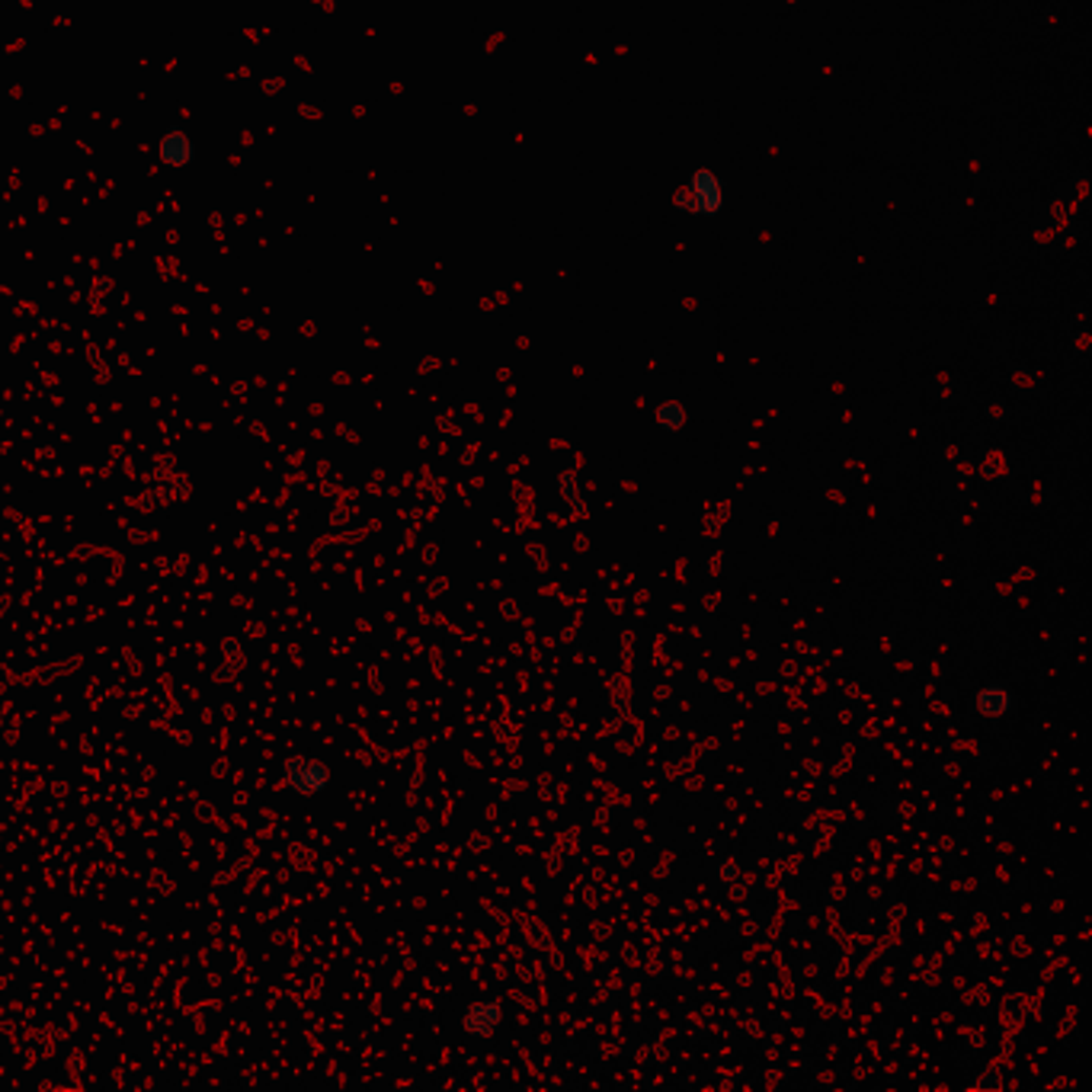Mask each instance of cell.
<instances>
[{"label":"cell","instance_id":"6da1fadb","mask_svg":"<svg viewBox=\"0 0 1092 1092\" xmlns=\"http://www.w3.org/2000/svg\"><path fill=\"white\" fill-rule=\"evenodd\" d=\"M721 205H724V190H721V180L712 171L692 174L689 183L679 193V212H686V215L709 218V215H718Z\"/></svg>","mask_w":1092,"mask_h":1092},{"label":"cell","instance_id":"7a4b0ae2","mask_svg":"<svg viewBox=\"0 0 1092 1092\" xmlns=\"http://www.w3.org/2000/svg\"><path fill=\"white\" fill-rule=\"evenodd\" d=\"M199 158V144L183 125H171L158 141V161L167 171H190Z\"/></svg>","mask_w":1092,"mask_h":1092},{"label":"cell","instance_id":"3957f363","mask_svg":"<svg viewBox=\"0 0 1092 1092\" xmlns=\"http://www.w3.org/2000/svg\"><path fill=\"white\" fill-rule=\"evenodd\" d=\"M497 1026H500V1009L494 1002H478V1006L468 1009V1016H464V1029L478 1038H488Z\"/></svg>","mask_w":1092,"mask_h":1092},{"label":"cell","instance_id":"277c9868","mask_svg":"<svg viewBox=\"0 0 1092 1092\" xmlns=\"http://www.w3.org/2000/svg\"><path fill=\"white\" fill-rule=\"evenodd\" d=\"M977 709H980L984 715H1006V712L1012 709V695H1009V689H1002V686L984 689V692L977 695Z\"/></svg>","mask_w":1092,"mask_h":1092},{"label":"cell","instance_id":"5b68a950","mask_svg":"<svg viewBox=\"0 0 1092 1092\" xmlns=\"http://www.w3.org/2000/svg\"><path fill=\"white\" fill-rule=\"evenodd\" d=\"M301 769H304V775H301V778H298V775H289L292 789H298V792H321V789L327 786V775H324L318 766H307V762H301Z\"/></svg>","mask_w":1092,"mask_h":1092},{"label":"cell","instance_id":"8992f818","mask_svg":"<svg viewBox=\"0 0 1092 1092\" xmlns=\"http://www.w3.org/2000/svg\"><path fill=\"white\" fill-rule=\"evenodd\" d=\"M657 423H660V430L676 433V430L686 423V411H682L679 404H663V408L657 411Z\"/></svg>","mask_w":1092,"mask_h":1092}]
</instances>
